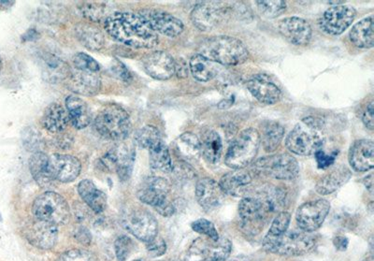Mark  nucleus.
Wrapping results in <instances>:
<instances>
[{
  "instance_id": "dca6fc26",
  "label": "nucleus",
  "mask_w": 374,
  "mask_h": 261,
  "mask_svg": "<svg viewBox=\"0 0 374 261\" xmlns=\"http://www.w3.org/2000/svg\"><path fill=\"white\" fill-rule=\"evenodd\" d=\"M139 13L156 34L175 38L184 32V22L167 11L145 8Z\"/></svg>"
},
{
  "instance_id": "72a5a7b5",
  "label": "nucleus",
  "mask_w": 374,
  "mask_h": 261,
  "mask_svg": "<svg viewBox=\"0 0 374 261\" xmlns=\"http://www.w3.org/2000/svg\"><path fill=\"white\" fill-rule=\"evenodd\" d=\"M374 16L370 15L356 22L349 33L350 41L361 49H370L374 46Z\"/></svg>"
},
{
  "instance_id": "49530a36",
  "label": "nucleus",
  "mask_w": 374,
  "mask_h": 261,
  "mask_svg": "<svg viewBox=\"0 0 374 261\" xmlns=\"http://www.w3.org/2000/svg\"><path fill=\"white\" fill-rule=\"evenodd\" d=\"M134 243L128 236H120L114 243L117 261H126L133 251Z\"/></svg>"
},
{
  "instance_id": "cd10ccee",
  "label": "nucleus",
  "mask_w": 374,
  "mask_h": 261,
  "mask_svg": "<svg viewBox=\"0 0 374 261\" xmlns=\"http://www.w3.org/2000/svg\"><path fill=\"white\" fill-rule=\"evenodd\" d=\"M352 177V171L345 166H338L317 181L316 191L322 196L330 195L347 184Z\"/></svg>"
},
{
  "instance_id": "9d476101",
  "label": "nucleus",
  "mask_w": 374,
  "mask_h": 261,
  "mask_svg": "<svg viewBox=\"0 0 374 261\" xmlns=\"http://www.w3.org/2000/svg\"><path fill=\"white\" fill-rule=\"evenodd\" d=\"M123 227L134 237L147 243L159 232V223L154 216L142 208H132L122 216Z\"/></svg>"
},
{
  "instance_id": "f03ea898",
  "label": "nucleus",
  "mask_w": 374,
  "mask_h": 261,
  "mask_svg": "<svg viewBox=\"0 0 374 261\" xmlns=\"http://www.w3.org/2000/svg\"><path fill=\"white\" fill-rule=\"evenodd\" d=\"M198 51L208 60L223 66H238L249 58V51L243 42L230 36H215L204 39Z\"/></svg>"
},
{
  "instance_id": "ea45409f",
  "label": "nucleus",
  "mask_w": 374,
  "mask_h": 261,
  "mask_svg": "<svg viewBox=\"0 0 374 261\" xmlns=\"http://www.w3.org/2000/svg\"><path fill=\"white\" fill-rule=\"evenodd\" d=\"M285 128L280 123L269 121L264 126L262 131V145L267 153H272L279 147L285 136Z\"/></svg>"
},
{
  "instance_id": "7c9ffc66",
  "label": "nucleus",
  "mask_w": 374,
  "mask_h": 261,
  "mask_svg": "<svg viewBox=\"0 0 374 261\" xmlns=\"http://www.w3.org/2000/svg\"><path fill=\"white\" fill-rule=\"evenodd\" d=\"M66 109L69 121L75 128H86L91 123V109L83 98L69 95L66 98Z\"/></svg>"
},
{
  "instance_id": "3c124183",
  "label": "nucleus",
  "mask_w": 374,
  "mask_h": 261,
  "mask_svg": "<svg viewBox=\"0 0 374 261\" xmlns=\"http://www.w3.org/2000/svg\"><path fill=\"white\" fill-rule=\"evenodd\" d=\"M25 136L27 137L24 139V143L27 150L32 151L34 153L36 152H41V148L44 145V142H42L41 138H39V134L35 133L34 131L28 130L27 134H25Z\"/></svg>"
},
{
  "instance_id": "b1692460",
  "label": "nucleus",
  "mask_w": 374,
  "mask_h": 261,
  "mask_svg": "<svg viewBox=\"0 0 374 261\" xmlns=\"http://www.w3.org/2000/svg\"><path fill=\"white\" fill-rule=\"evenodd\" d=\"M348 159L351 167L359 173H366L374 167V145L370 140H359L351 145Z\"/></svg>"
},
{
  "instance_id": "603ef678",
  "label": "nucleus",
  "mask_w": 374,
  "mask_h": 261,
  "mask_svg": "<svg viewBox=\"0 0 374 261\" xmlns=\"http://www.w3.org/2000/svg\"><path fill=\"white\" fill-rule=\"evenodd\" d=\"M112 72L118 76V78L126 81V83H129L132 80L131 73L129 72V70L126 69V67L122 62L115 61L114 64L112 65Z\"/></svg>"
},
{
  "instance_id": "a878e982",
  "label": "nucleus",
  "mask_w": 374,
  "mask_h": 261,
  "mask_svg": "<svg viewBox=\"0 0 374 261\" xmlns=\"http://www.w3.org/2000/svg\"><path fill=\"white\" fill-rule=\"evenodd\" d=\"M39 60H41L42 78L47 83H60L66 81L72 74V67L53 53H42Z\"/></svg>"
},
{
  "instance_id": "bb28decb",
  "label": "nucleus",
  "mask_w": 374,
  "mask_h": 261,
  "mask_svg": "<svg viewBox=\"0 0 374 261\" xmlns=\"http://www.w3.org/2000/svg\"><path fill=\"white\" fill-rule=\"evenodd\" d=\"M253 177L248 171L235 170L221 177L219 185L226 195L241 196L251 185Z\"/></svg>"
},
{
  "instance_id": "7ed1b4c3",
  "label": "nucleus",
  "mask_w": 374,
  "mask_h": 261,
  "mask_svg": "<svg viewBox=\"0 0 374 261\" xmlns=\"http://www.w3.org/2000/svg\"><path fill=\"white\" fill-rule=\"evenodd\" d=\"M324 126L325 123L321 118H305L286 137V147L298 156H307L316 154L325 143Z\"/></svg>"
},
{
  "instance_id": "a18cd8bd",
  "label": "nucleus",
  "mask_w": 374,
  "mask_h": 261,
  "mask_svg": "<svg viewBox=\"0 0 374 261\" xmlns=\"http://www.w3.org/2000/svg\"><path fill=\"white\" fill-rule=\"evenodd\" d=\"M73 65L76 69L83 70V72L97 73L100 69V64L86 53H76L73 58Z\"/></svg>"
},
{
  "instance_id": "4c0bfd02",
  "label": "nucleus",
  "mask_w": 374,
  "mask_h": 261,
  "mask_svg": "<svg viewBox=\"0 0 374 261\" xmlns=\"http://www.w3.org/2000/svg\"><path fill=\"white\" fill-rule=\"evenodd\" d=\"M149 159H150V167L152 170L160 171L163 173H170L173 170V160L165 142H159L153 147L149 149Z\"/></svg>"
},
{
  "instance_id": "6ab92c4d",
  "label": "nucleus",
  "mask_w": 374,
  "mask_h": 261,
  "mask_svg": "<svg viewBox=\"0 0 374 261\" xmlns=\"http://www.w3.org/2000/svg\"><path fill=\"white\" fill-rule=\"evenodd\" d=\"M171 192L170 182L163 177L150 176L139 185L137 196L143 203L156 207L167 201Z\"/></svg>"
},
{
  "instance_id": "37998d69",
  "label": "nucleus",
  "mask_w": 374,
  "mask_h": 261,
  "mask_svg": "<svg viewBox=\"0 0 374 261\" xmlns=\"http://www.w3.org/2000/svg\"><path fill=\"white\" fill-rule=\"evenodd\" d=\"M78 8L84 17L92 22H100L105 15V7L98 2H81Z\"/></svg>"
},
{
  "instance_id": "f3484780",
  "label": "nucleus",
  "mask_w": 374,
  "mask_h": 261,
  "mask_svg": "<svg viewBox=\"0 0 374 261\" xmlns=\"http://www.w3.org/2000/svg\"><path fill=\"white\" fill-rule=\"evenodd\" d=\"M48 168L51 177L61 182L75 181L80 175L81 164L77 157L70 154H53L49 156Z\"/></svg>"
},
{
  "instance_id": "bf43d9fd",
  "label": "nucleus",
  "mask_w": 374,
  "mask_h": 261,
  "mask_svg": "<svg viewBox=\"0 0 374 261\" xmlns=\"http://www.w3.org/2000/svg\"><path fill=\"white\" fill-rule=\"evenodd\" d=\"M39 38V33L34 28H30L22 36V41H33Z\"/></svg>"
},
{
  "instance_id": "c9c22d12",
  "label": "nucleus",
  "mask_w": 374,
  "mask_h": 261,
  "mask_svg": "<svg viewBox=\"0 0 374 261\" xmlns=\"http://www.w3.org/2000/svg\"><path fill=\"white\" fill-rule=\"evenodd\" d=\"M201 143V153L205 159L212 164L218 163L222 156V152H223V142H222L220 135L209 129L202 134Z\"/></svg>"
},
{
  "instance_id": "20e7f679",
  "label": "nucleus",
  "mask_w": 374,
  "mask_h": 261,
  "mask_svg": "<svg viewBox=\"0 0 374 261\" xmlns=\"http://www.w3.org/2000/svg\"><path fill=\"white\" fill-rule=\"evenodd\" d=\"M95 128L105 139L123 142L131 135L132 123L125 109L117 104H109L98 112Z\"/></svg>"
},
{
  "instance_id": "69168bd1",
  "label": "nucleus",
  "mask_w": 374,
  "mask_h": 261,
  "mask_svg": "<svg viewBox=\"0 0 374 261\" xmlns=\"http://www.w3.org/2000/svg\"><path fill=\"white\" fill-rule=\"evenodd\" d=\"M362 261H374V258H373V255H370V257H368L365 258V260H363Z\"/></svg>"
},
{
  "instance_id": "6e6552de",
  "label": "nucleus",
  "mask_w": 374,
  "mask_h": 261,
  "mask_svg": "<svg viewBox=\"0 0 374 261\" xmlns=\"http://www.w3.org/2000/svg\"><path fill=\"white\" fill-rule=\"evenodd\" d=\"M253 170L258 175L292 181L299 176L300 165L292 154L282 153L261 157L253 164Z\"/></svg>"
},
{
  "instance_id": "c85d7f7f",
  "label": "nucleus",
  "mask_w": 374,
  "mask_h": 261,
  "mask_svg": "<svg viewBox=\"0 0 374 261\" xmlns=\"http://www.w3.org/2000/svg\"><path fill=\"white\" fill-rule=\"evenodd\" d=\"M291 221V215L286 210L277 213L263 240V249L268 253H274L279 246L281 240L288 232Z\"/></svg>"
},
{
  "instance_id": "de8ad7c7",
  "label": "nucleus",
  "mask_w": 374,
  "mask_h": 261,
  "mask_svg": "<svg viewBox=\"0 0 374 261\" xmlns=\"http://www.w3.org/2000/svg\"><path fill=\"white\" fill-rule=\"evenodd\" d=\"M59 261H98L93 253L84 249H72L61 255Z\"/></svg>"
},
{
  "instance_id": "393cba45",
  "label": "nucleus",
  "mask_w": 374,
  "mask_h": 261,
  "mask_svg": "<svg viewBox=\"0 0 374 261\" xmlns=\"http://www.w3.org/2000/svg\"><path fill=\"white\" fill-rule=\"evenodd\" d=\"M247 89L253 97L267 105H274L282 98V91L266 76H257L246 83Z\"/></svg>"
},
{
  "instance_id": "8fccbe9b",
  "label": "nucleus",
  "mask_w": 374,
  "mask_h": 261,
  "mask_svg": "<svg viewBox=\"0 0 374 261\" xmlns=\"http://www.w3.org/2000/svg\"><path fill=\"white\" fill-rule=\"evenodd\" d=\"M147 250L152 257H161L167 251V244L161 238H156L147 243Z\"/></svg>"
},
{
  "instance_id": "79ce46f5",
  "label": "nucleus",
  "mask_w": 374,
  "mask_h": 261,
  "mask_svg": "<svg viewBox=\"0 0 374 261\" xmlns=\"http://www.w3.org/2000/svg\"><path fill=\"white\" fill-rule=\"evenodd\" d=\"M255 4L260 13L269 19L277 18L286 10V1H257Z\"/></svg>"
},
{
  "instance_id": "4be33fe9",
  "label": "nucleus",
  "mask_w": 374,
  "mask_h": 261,
  "mask_svg": "<svg viewBox=\"0 0 374 261\" xmlns=\"http://www.w3.org/2000/svg\"><path fill=\"white\" fill-rule=\"evenodd\" d=\"M226 194L219 182L213 178L199 180L196 185V199L199 204L207 212L216 209L223 203Z\"/></svg>"
},
{
  "instance_id": "338daca9",
  "label": "nucleus",
  "mask_w": 374,
  "mask_h": 261,
  "mask_svg": "<svg viewBox=\"0 0 374 261\" xmlns=\"http://www.w3.org/2000/svg\"><path fill=\"white\" fill-rule=\"evenodd\" d=\"M2 69H3V61H2L1 56H0V73H1Z\"/></svg>"
},
{
  "instance_id": "13d9d810",
  "label": "nucleus",
  "mask_w": 374,
  "mask_h": 261,
  "mask_svg": "<svg viewBox=\"0 0 374 261\" xmlns=\"http://www.w3.org/2000/svg\"><path fill=\"white\" fill-rule=\"evenodd\" d=\"M175 171L182 178H193L194 176H196L195 171H194L193 168L190 166L185 164V163H181V164L177 166V170Z\"/></svg>"
},
{
  "instance_id": "680f3d73",
  "label": "nucleus",
  "mask_w": 374,
  "mask_h": 261,
  "mask_svg": "<svg viewBox=\"0 0 374 261\" xmlns=\"http://www.w3.org/2000/svg\"><path fill=\"white\" fill-rule=\"evenodd\" d=\"M364 185L365 187H366L367 189L370 191V193L372 194L373 192V173H370L369 176H367L366 178L364 179Z\"/></svg>"
},
{
  "instance_id": "774afa93",
  "label": "nucleus",
  "mask_w": 374,
  "mask_h": 261,
  "mask_svg": "<svg viewBox=\"0 0 374 261\" xmlns=\"http://www.w3.org/2000/svg\"><path fill=\"white\" fill-rule=\"evenodd\" d=\"M134 261H142V260H134Z\"/></svg>"
},
{
  "instance_id": "9b49d317",
  "label": "nucleus",
  "mask_w": 374,
  "mask_h": 261,
  "mask_svg": "<svg viewBox=\"0 0 374 261\" xmlns=\"http://www.w3.org/2000/svg\"><path fill=\"white\" fill-rule=\"evenodd\" d=\"M239 215L244 232L252 235L260 233L271 218L260 195L244 196L239 204Z\"/></svg>"
},
{
  "instance_id": "c03bdc74",
  "label": "nucleus",
  "mask_w": 374,
  "mask_h": 261,
  "mask_svg": "<svg viewBox=\"0 0 374 261\" xmlns=\"http://www.w3.org/2000/svg\"><path fill=\"white\" fill-rule=\"evenodd\" d=\"M191 227H192L194 232L204 236V237L212 239L213 241H218L220 238V235H219L215 224L213 222L207 220V219L201 218L194 221L191 224Z\"/></svg>"
},
{
  "instance_id": "052dcab7",
  "label": "nucleus",
  "mask_w": 374,
  "mask_h": 261,
  "mask_svg": "<svg viewBox=\"0 0 374 261\" xmlns=\"http://www.w3.org/2000/svg\"><path fill=\"white\" fill-rule=\"evenodd\" d=\"M334 246H336L337 249L342 250V251H344V250L347 248V238L342 237V236L336 237L335 239H334Z\"/></svg>"
},
{
  "instance_id": "0eeeda50",
  "label": "nucleus",
  "mask_w": 374,
  "mask_h": 261,
  "mask_svg": "<svg viewBox=\"0 0 374 261\" xmlns=\"http://www.w3.org/2000/svg\"><path fill=\"white\" fill-rule=\"evenodd\" d=\"M232 16H236V3L204 1L195 6L190 18L199 30L208 32Z\"/></svg>"
},
{
  "instance_id": "f8f14e48",
  "label": "nucleus",
  "mask_w": 374,
  "mask_h": 261,
  "mask_svg": "<svg viewBox=\"0 0 374 261\" xmlns=\"http://www.w3.org/2000/svg\"><path fill=\"white\" fill-rule=\"evenodd\" d=\"M135 156L136 152L133 146L119 143L104 154L101 165L107 170L116 171L121 181L126 182L131 178L133 170Z\"/></svg>"
},
{
  "instance_id": "2eb2a0df",
  "label": "nucleus",
  "mask_w": 374,
  "mask_h": 261,
  "mask_svg": "<svg viewBox=\"0 0 374 261\" xmlns=\"http://www.w3.org/2000/svg\"><path fill=\"white\" fill-rule=\"evenodd\" d=\"M316 241L311 233L303 230H288L281 240L274 254L285 257H299L313 251Z\"/></svg>"
},
{
  "instance_id": "4d7b16f0",
  "label": "nucleus",
  "mask_w": 374,
  "mask_h": 261,
  "mask_svg": "<svg viewBox=\"0 0 374 261\" xmlns=\"http://www.w3.org/2000/svg\"><path fill=\"white\" fill-rule=\"evenodd\" d=\"M189 72V66H188L187 62L182 58L175 60V74L179 79H185L188 76Z\"/></svg>"
},
{
  "instance_id": "4468645a",
  "label": "nucleus",
  "mask_w": 374,
  "mask_h": 261,
  "mask_svg": "<svg viewBox=\"0 0 374 261\" xmlns=\"http://www.w3.org/2000/svg\"><path fill=\"white\" fill-rule=\"evenodd\" d=\"M356 16V11L351 6H333L320 16L319 25L328 35L339 36L350 27Z\"/></svg>"
},
{
  "instance_id": "09e8293b",
  "label": "nucleus",
  "mask_w": 374,
  "mask_h": 261,
  "mask_svg": "<svg viewBox=\"0 0 374 261\" xmlns=\"http://www.w3.org/2000/svg\"><path fill=\"white\" fill-rule=\"evenodd\" d=\"M338 156V152L334 151L333 153L327 154L323 149L316 152L314 156H316L317 166L319 168H327L335 162L336 157Z\"/></svg>"
},
{
  "instance_id": "a211bd4d",
  "label": "nucleus",
  "mask_w": 374,
  "mask_h": 261,
  "mask_svg": "<svg viewBox=\"0 0 374 261\" xmlns=\"http://www.w3.org/2000/svg\"><path fill=\"white\" fill-rule=\"evenodd\" d=\"M142 66L150 77L157 81L170 80L175 73V59L164 51H154L142 59Z\"/></svg>"
},
{
  "instance_id": "2f4dec72",
  "label": "nucleus",
  "mask_w": 374,
  "mask_h": 261,
  "mask_svg": "<svg viewBox=\"0 0 374 261\" xmlns=\"http://www.w3.org/2000/svg\"><path fill=\"white\" fill-rule=\"evenodd\" d=\"M76 38L90 51H100L105 44L102 31L91 22H80L74 28Z\"/></svg>"
},
{
  "instance_id": "423d86ee",
  "label": "nucleus",
  "mask_w": 374,
  "mask_h": 261,
  "mask_svg": "<svg viewBox=\"0 0 374 261\" xmlns=\"http://www.w3.org/2000/svg\"><path fill=\"white\" fill-rule=\"evenodd\" d=\"M32 213L39 220L49 222L55 226L69 223L72 216L66 199L53 191H47L34 201Z\"/></svg>"
},
{
  "instance_id": "f704fd0d",
  "label": "nucleus",
  "mask_w": 374,
  "mask_h": 261,
  "mask_svg": "<svg viewBox=\"0 0 374 261\" xmlns=\"http://www.w3.org/2000/svg\"><path fill=\"white\" fill-rule=\"evenodd\" d=\"M48 163H49V156L44 152L34 153L29 159L30 173L34 180L41 187H50L55 181L50 175Z\"/></svg>"
},
{
  "instance_id": "ddd939ff",
  "label": "nucleus",
  "mask_w": 374,
  "mask_h": 261,
  "mask_svg": "<svg viewBox=\"0 0 374 261\" xmlns=\"http://www.w3.org/2000/svg\"><path fill=\"white\" fill-rule=\"evenodd\" d=\"M330 210V203L327 199L305 202L298 208L296 212L298 226L305 232H316L324 223Z\"/></svg>"
},
{
  "instance_id": "e2e57ef3",
  "label": "nucleus",
  "mask_w": 374,
  "mask_h": 261,
  "mask_svg": "<svg viewBox=\"0 0 374 261\" xmlns=\"http://www.w3.org/2000/svg\"><path fill=\"white\" fill-rule=\"evenodd\" d=\"M229 261H260L258 257H254V255H241V257H237L232 258Z\"/></svg>"
},
{
  "instance_id": "5fc2aeb1",
  "label": "nucleus",
  "mask_w": 374,
  "mask_h": 261,
  "mask_svg": "<svg viewBox=\"0 0 374 261\" xmlns=\"http://www.w3.org/2000/svg\"><path fill=\"white\" fill-rule=\"evenodd\" d=\"M373 111V101H370V103L367 104L366 108L362 112V122L370 130H373L374 128Z\"/></svg>"
},
{
  "instance_id": "a19ab883",
  "label": "nucleus",
  "mask_w": 374,
  "mask_h": 261,
  "mask_svg": "<svg viewBox=\"0 0 374 261\" xmlns=\"http://www.w3.org/2000/svg\"><path fill=\"white\" fill-rule=\"evenodd\" d=\"M161 140L162 138L159 129L151 125L139 129L134 137V142L138 147L148 149V150Z\"/></svg>"
},
{
  "instance_id": "6e6d98bb",
  "label": "nucleus",
  "mask_w": 374,
  "mask_h": 261,
  "mask_svg": "<svg viewBox=\"0 0 374 261\" xmlns=\"http://www.w3.org/2000/svg\"><path fill=\"white\" fill-rule=\"evenodd\" d=\"M154 209H156L159 215L165 216V218H170V216H173L174 213H175V207H174L173 202L168 201V199L157 205L156 207H154Z\"/></svg>"
},
{
  "instance_id": "0e129e2a",
  "label": "nucleus",
  "mask_w": 374,
  "mask_h": 261,
  "mask_svg": "<svg viewBox=\"0 0 374 261\" xmlns=\"http://www.w3.org/2000/svg\"><path fill=\"white\" fill-rule=\"evenodd\" d=\"M14 2L11 1H0V10L3 8L11 7V5H13Z\"/></svg>"
},
{
  "instance_id": "c756f323",
  "label": "nucleus",
  "mask_w": 374,
  "mask_h": 261,
  "mask_svg": "<svg viewBox=\"0 0 374 261\" xmlns=\"http://www.w3.org/2000/svg\"><path fill=\"white\" fill-rule=\"evenodd\" d=\"M78 193L84 203L95 213H101L107 207L106 194L98 189L91 180H83L78 185Z\"/></svg>"
},
{
  "instance_id": "5701e85b",
  "label": "nucleus",
  "mask_w": 374,
  "mask_h": 261,
  "mask_svg": "<svg viewBox=\"0 0 374 261\" xmlns=\"http://www.w3.org/2000/svg\"><path fill=\"white\" fill-rule=\"evenodd\" d=\"M65 83L69 91L84 97L97 95L101 89L100 77L95 72L72 70Z\"/></svg>"
},
{
  "instance_id": "f257e3e1",
  "label": "nucleus",
  "mask_w": 374,
  "mask_h": 261,
  "mask_svg": "<svg viewBox=\"0 0 374 261\" xmlns=\"http://www.w3.org/2000/svg\"><path fill=\"white\" fill-rule=\"evenodd\" d=\"M104 28L109 36L126 46L152 49L159 44V35L140 13H112L104 21Z\"/></svg>"
},
{
  "instance_id": "39448f33",
  "label": "nucleus",
  "mask_w": 374,
  "mask_h": 261,
  "mask_svg": "<svg viewBox=\"0 0 374 261\" xmlns=\"http://www.w3.org/2000/svg\"><path fill=\"white\" fill-rule=\"evenodd\" d=\"M260 143V134L258 129H244L230 143L225 156V163L233 170H243L254 161Z\"/></svg>"
},
{
  "instance_id": "412c9836",
  "label": "nucleus",
  "mask_w": 374,
  "mask_h": 261,
  "mask_svg": "<svg viewBox=\"0 0 374 261\" xmlns=\"http://www.w3.org/2000/svg\"><path fill=\"white\" fill-rule=\"evenodd\" d=\"M25 235L33 246L47 250L55 246L58 238V229L55 225L36 218V221L28 226Z\"/></svg>"
},
{
  "instance_id": "58836bf2",
  "label": "nucleus",
  "mask_w": 374,
  "mask_h": 261,
  "mask_svg": "<svg viewBox=\"0 0 374 261\" xmlns=\"http://www.w3.org/2000/svg\"><path fill=\"white\" fill-rule=\"evenodd\" d=\"M175 151L182 159H199L201 153V140L192 132H185L175 140Z\"/></svg>"
},
{
  "instance_id": "e433bc0d",
  "label": "nucleus",
  "mask_w": 374,
  "mask_h": 261,
  "mask_svg": "<svg viewBox=\"0 0 374 261\" xmlns=\"http://www.w3.org/2000/svg\"><path fill=\"white\" fill-rule=\"evenodd\" d=\"M189 70L196 81L203 83L213 80L218 73V64L208 60L199 53H196L191 58Z\"/></svg>"
},
{
  "instance_id": "aec40b11",
  "label": "nucleus",
  "mask_w": 374,
  "mask_h": 261,
  "mask_svg": "<svg viewBox=\"0 0 374 261\" xmlns=\"http://www.w3.org/2000/svg\"><path fill=\"white\" fill-rule=\"evenodd\" d=\"M278 30L286 41L297 46H306L313 36L310 24L305 19L296 16L281 20Z\"/></svg>"
},
{
  "instance_id": "864d4df0",
  "label": "nucleus",
  "mask_w": 374,
  "mask_h": 261,
  "mask_svg": "<svg viewBox=\"0 0 374 261\" xmlns=\"http://www.w3.org/2000/svg\"><path fill=\"white\" fill-rule=\"evenodd\" d=\"M75 240L84 246H89L91 243L92 235L89 230L84 227H79L74 232Z\"/></svg>"
},
{
  "instance_id": "1a4fd4ad",
  "label": "nucleus",
  "mask_w": 374,
  "mask_h": 261,
  "mask_svg": "<svg viewBox=\"0 0 374 261\" xmlns=\"http://www.w3.org/2000/svg\"><path fill=\"white\" fill-rule=\"evenodd\" d=\"M232 251L229 239L220 237L213 241L207 237L199 238L188 250L187 261H227Z\"/></svg>"
},
{
  "instance_id": "473e14b6",
  "label": "nucleus",
  "mask_w": 374,
  "mask_h": 261,
  "mask_svg": "<svg viewBox=\"0 0 374 261\" xmlns=\"http://www.w3.org/2000/svg\"><path fill=\"white\" fill-rule=\"evenodd\" d=\"M69 118L67 109L58 103H52L45 109L42 116V126L51 133H60L69 125Z\"/></svg>"
}]
</instances>
